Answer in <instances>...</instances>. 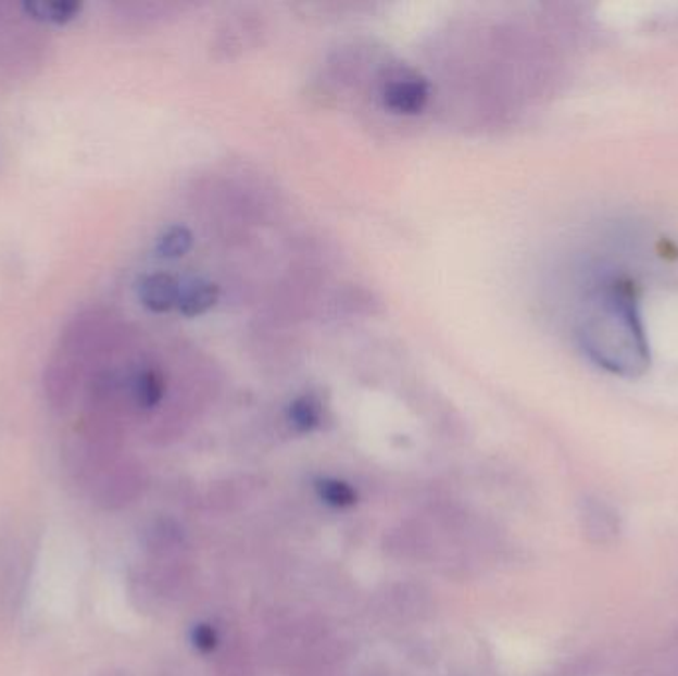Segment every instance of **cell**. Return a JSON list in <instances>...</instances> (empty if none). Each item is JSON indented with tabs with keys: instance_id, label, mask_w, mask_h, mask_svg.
<instances>
[{
	"instance_id": "1",
	"label": "cell",
	"mask_w": 678,
	"mask_h": 676,
	"mask_svg": "<svg viewBox=\"0 0 678 676\" xmlns=\"http://www.w3.org/2000/svg\"><path fill=\"white\" fill-rule=\"evenodd\" d=\"M577 338L603 370L637 377L649 367V339L631 292L615 280L593 288L579 317Z\"/></svg>"
},
{
	"instance_id": "2",
	"label": "cell",
	"mask_w": 678,
	"mask_h": 676,
	"mask_svg": "<svg viewBox=\"0 0 678 676\" xmlns=\"http://www.w3.org/2000/svg\"><path fill=\"white\" fill-rule=\"evenodd\" d=\"M430 86L427 79L418 76H403L387 82L384 88L385 108L401 115H417L427 108Z\"/></svg>"
},
{
	"instance_id": "3",
	"label": "cell",
	"mask_w": 678,
	"mask_h": 676,
	"mask_svg": "<svg viewBox=\"0 0 678 676\" xmlns=\"http://www.w3.org/2000/svg\"><path fill=\"white\" fill-rule=\"evenodd\" d=\"M181 284L177 283L171 274L158 272L149 274L139 283V300L151 312L165 314L179 304Z\"/></svg>"
},
{
	"instance_id": "4",
	"label": "cell",
	"mask_w": 678,
	"mask_h": 676,
	"mask_svg": "<svg viewBox=\"0 0 678 676\" xmlns=\"http://www.w3.org/2000/svg\"><path fill=\"white\" fill-rule=\"evenodd\" d=\"M221 300V286L204 278H192L189 283L181 284L179 304L177 310L183 316H203L209 310H213Z\"/></svg>"
},
{
	"instance_id": "5",
	"label": "cell",
	"mask_w": 678,
	"mask_h": 676,
	"mask_svg": "<svg viewBox=\"0 0 678 676\" xmlns=\"http://www.w3.org/2000/svg\"><path fill=\"white\" fill-rule=\"evenodd\" d=\"M84 4L78 0H56V2H26L24 11L33 14L38 21L48 23L66 24L74 21Z\"/></svg>"
},
{
	"instance_id": "6",
	"label": "cell",
	"mask_w": 678,
	"mask_h": 676,
	"mask_svg": "<svg viewBox=\"0 0 678 676\" xmlns=\"http://www.w3.org/2000/svg\"><path fill=\"white\" fill-rule=\"evenodd\" d=\"M192 242H194V237H192V233L187 226H170V228L158 238L155 252H158V256H161V259H183V256L192 249Z\"/></svg>"
},
{
	"instance_id": "7",
	"label": "cell",
	"mask_w": 678,
	"mask_h": 676,
	"mask_svg": "<svg viewBox=\"0 0 678 676\" xmlns=\"http://www.w3.org/2000/svg\"><path fill=\"white\" fill-rule=\"evenodd\" d=\"M167 384L163 373L155 367H148L137 375L136 379V399L141 406H155L161 403L163 395H165Z\"/></svg>"
},
{
	"instance_id": "8",
	"label": "cell",
	"mask_w": 678,
	"mask_h": 676,
	"mask_svg": "<svg viewBox=\"0 0 678 676\" xmlns=\"http://www.w3.org/2000/svg\"><path fill=\"white\" fill-rule=\"evenodd\" d=\"M319 417H322V409H319L316 397H312V395L298 397L290 406V421L300 430L316 428L319 425Z\"/></svg>"
},
{
	"instance_id": "9",
	"label": "cell",
	"mask_w": 678,
	"mask_h": 676,
	"mask_svg": "<svg viewBox=\"0 0 678 676\" xmlns=\"http://www.w3.org/2000/svg\"><path fill=\"white\" fill-rule=\"evenodd\" d=\"M322 497L326 498V502L334 506H348L353 502V490L350 486L338 483V480H328L319 486Z\"/></svg>"
},
{
	"instance_id": "10",
	"label": "cell",
	"mask_w": 678,
	"mask_h": 676,
	"mask_svg": "<svg viewBox=\"0 0 678 676\" xmlns=\"http://www.w3.org/2000/svg\"><path fill=\"white\" fill-rule=\"evenodd\" d=\"M194 641H197L199 647H203V649L204 647H206V649H211V647L215 644V635H213L211 629H204V627H201V629L197 631V635H194Z\"/></svg>"
}]
</instances>
